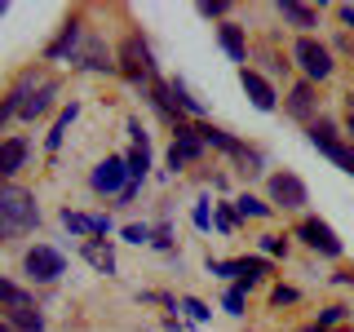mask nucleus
Wrapping results in <instances>:
<instances>
[{
    "label": "nucleus",
    "instance_id": "obj_1",
    "mask_svg": "<svg viewBox=\"0 0 354 332\" xmlns=\"http://www.w3.org/2000/svg\"><path fill=\"white\" fill-rule=\"evenodd\" d=\"M40 226V208L36 195L22 191V186H0V243L27 235V230Z\"/></svg>",
    "mask_w": 354,
    "mask_h": 332
},
{
    "label": "nucleus",
    "instance_id": "obj_2",
    "mask_svg": "<svg viewBox=\"0 0 354 332\" xmlns=\"http://www.w3.org/2000/svg\"><path fill=\"white\" fill-rule=\"evenodd\" d=\"M306 138H310V147H315L319 155H328V160L337 164L341 173H350V177H354V147H350V142H346L337 129L328 124V120H315Z\"/></svg>",
    "mask_w": 354,
    "mask_h": 332
},
{
    "label": "nucleus",
    "instance_id": "obj_3",
    "mask_svg": "<svg viewBox=\"0 0 354 332\" xmlns=\"http://www.w3.org/2000/svg\"><path fill=\"white\" fill-rule=\"evenodd\" d=\"M120 71L129 75V80H147V84H155L160 75H155V53H151V44L133 31V36H124V44H120Z\"/></svg>",
    "mask_w": 354,
    "mask_h": 332
},
{
    "label": "nucleus",
    "instance_id": "obj_4",
    "mask_svg": "<svg viewBox=\"0 0 354 332\" xmlns=\"http://www.w3.org/2000/svg\"><path fill=\"white\" fill-rule=\"evenodd\" d=\"M292 62L301 66V75L310 84H319V80H328L332 75V53H328V44H319L315 36H301L292 44Z\"/></svg>",
    "mask_w": 354,
    "mask_h": 332
},
{
    "label": "nucleus",
    "instance_id": "obj_5",
    "mask_svg": "<svg viewBox=\"0 0 354 332\" xmlns=\"http://www.w3.org/2000/svg\"><path fill=\"white\" fill-rule=\"evenodd\" d=\"M22 270L36 284H53L58 275H66V257L58 248H49V243H36V248H27V257H22Z\"/></svg>",
    "mask_w": 354,
    "mask_h": 332
},
{
    "label": "nucleus",
    "instance_id": "obj_6",
    "mask_svg": "<svg viewBox=\"0 0 354 332\" xmlns=\"http://www.w3.org/2000/svg\"><path fill=\"white\" fill-rule=\"evenodd\" d=\"M297 239H306V248L324 252V257H341V239L324 217H301L297 221Z\"/></svg>",
    "mask_w": 354,
    "mask_h": 332
},
{
    "label": "nucleus",
    "instance_id": "obj_7",
    "mask_svg": "<svg viewBox=\"0 0 354 332\" xmlns=\"http://www.w3.org/2000/svg\"><path fill=\"white\" fill-rule=\"evenodd\" d=\"M88 182H93L97 195H115V199H120V191L129 186V164H124V155H106V160L93 169V177H88Z\"/></svg>",
    "mask_w": 354,
    "mask_h": 332
},
{
    "label": "nucleus",
    "instance_id": "obj_8",
    "mask_svg": "<svg viewBox=\"0 0 354 332\" xmlns=\"http://www.w3.org/2000/svg\"><path fill=\"white\" fill-rule=\"evenodd\" d=\"M270 199L297 213V208H306V204H310V191H306V182H301L297 173H288V169H283V173H270Z\"/></svg>",
    "mask_w": 354,
    "mask_h": 332
},
{
    "label": "nucleus",
    "instance_id": "obj_9",
    "mask_svg": "<svg viewBox=\"0 0 354 332\" xmlns=\"http://www.w3.org/2000/svg\"><path fill=\"white\" fill-rule=\"evenodd\" d=\"M199 155H204V142H199V133L186 124H177L173 129V151H169V164L173 169H182V164H191V160H199Z\"/></svg>",
    "mask_w": 354,
    "mask_h": 332
},
{
    "label": "nucleus",
    "instance_id": "obj_10",
    "mask_svg": "<svg viewBox=\"0 0 354 332\" xmlns=\"http://www.w3.org/2000/svg\"><path fill=\"white\" fill-rule=\"evenodd\" d=\"M239 84H243V93H248V102L257 107V111H274V89H270V80H266L261 71H252V66H243L239 71Z\"/></svg>",
    "mask_w": 354,
    "mask_h": 332
},
{
    "label": "nucleus",
    "instance_id": "obj_11",
    "mask_svg": "<svg viewBox=\"0 0 354 332\" xmlns=\"http://www.w3.org/2000/svg\"><path fill=\"white\" fill-rule=\"evenodd\" d=\"M53 98H58V80H40V89H27V98H22V120H40L44 111L53 107Z\"/></svg>",
    "mask_w": 354,
    "mask_h": 332
},
{
    "label": "nucleus",
    "instance_id": "obj_12",
    "mask_svg": "<svg viewBox=\"0 0 354 332\" xmlns=\"http://www.w3.org/2000/svg\"><path fill=\"white\" fill-rule=\"evenodd\" d=\"M195 133H199V142H204V147H217V151H226L230 160H248V155H252V151L243 147L239 138H230L226 129H213V124H199Z\"/></svg>",
    "mask_w": 354,
    "mask_h": 332
},
{
    "label": "nucleus",
    "instance_id": "obj_13",
    "mask_svg": "<svg viewBox=\"0 0 354 332\" xmlns=\"http://www.w3.org/2000/svg\"><path fill=\"white\" fill-rule=\"evenodd\" d=\"M80 252H84V261L93 266L97 275H115V248H111L106 239H84Z\"/></svg>",
    "mask_w": 354,
    "mask_h": 332
},
{
    "label": "nucleus",
    "instance_id": "obj_14",
    "mask_svg": "<svg viewBox=\"0 0 354 332\" xmlns=\"http://www.w3.org/2000/svg\"><path fill=\"white\" fill-rule=\"evenodd\" d=\"M75 44H80V18H66L62 31H58V40L44 49V58H49V62H62V58H71Z\"/></svg>",
    "mask_w": 354,
    "mask_h": 332
},
{
    "label": "nucleus",
    "instance_id": "obj_15",
    "mask_svg": "<svg viewBox=\"0 0 354 332\" xmlns=\"http://www.w3.org/2000/svg\"><path fill=\"white\" fill-rule=\"evenodd\" d=\"M22 164H27V138L0 142V182H5V177H14Z\"/></svg>",
    "mask_w": 354,
    "mask_h": 332
},
{
    "label": "nucleus",
    "instance_id": "obj_16",
    "mask_svg": "<svg viewBox=\"0 0 354 332\" xmlns=\"http://www.w3.org/2000/svg\"><path fill=\"white\" fill-rule=\"evenodd\" d=\"M217 40H221V49L230 53V62H248V40H243V27H239V22H221V27H217Z\"/></svg>",
    "mask_w": 354,
    "mask_h": 332
},
{
    "label": "nucleus",
    "instance_id": "obj_17",
    "mask_svg": "<svg viewBox=\"0 0 354 332\" xmlns=\"http://www.w3.org/2000/svg\"><path fill=\"white\" fill-rule=\"evenodd\" d=\"M62 226L71 230V235H106L111 221H106V217H84V213H71V208H62Z\"/></svg>",
    "mask_w": 354,
    "mask_h": 332
},
{
    "label": "nucleus",
    "instance_id": "obj_18",
    "mask_svg": "<svg viewBox=\"0 0 354 332\" xmlns=\"http://www.w3.org/2000/svg\"><path fill=\"white\" fill-rule=\"evenodd\" d=\"M315 107H319V98H315V84H297L292 89V98H288V116H292V120H310V116H315Z\"/></svg>",
    "mask_w": 354,
    "mask_h": 332
},
{
    "label": "nucleus",
    "instance_id": "obj_19",
    "mask_svg": "<svg viewBox=\"0 0 354 332\" xmlns=\"http://www.w3.org/2000/svg\"><path fill=\"white\" fill-rule=\"evenodd\" d=\"M266 275H270V261H266V257H235V279H239V288L261 284Z\"/></svg>",
    "mask_w": 354,
    "mask_h": 332
},
{
    "label": "nucleus",
    "instance_id": "obj_20",
    "mask_svg": "<svg viewBox=\"0 0 354 332\" xmlns=\"http://www.w3.org/2000/svg\"><path fill=\"white\" fill-rule=\"evenodd\" d=\"M0 310H5V315H14V310H36V302H31V293H22L18 284H9L5 275H0Z\"/></svg>",
    "mask_w": 354,
    "mask_h": 332
},
{
    "label": "nucleus",
    "instance_id": "obj_21",
    "mask_svg": "<svg viewBox=\"0 0 354 332\" xmlns=\"http://www.w3.org/2000/svg\"><path fill=\"white\" fill-rule=\"evenodd\" d=\"M279 18H283V22H292V27H301V31L319 27V14H315L310 5H297V0H279Z\"/></svg>",
    "mask_w": 354,
    "mask_h": 332
},
{
    "label": "nucleus",
    "instance_id": "obj_22",
    "mask_svg": "<svg viewBox=\"0 0 354 332\" xmlns=\"http://www.w3.org/2000/svg\"><path fill=\"white\" fill-rule=\"evenodd\" d=\"M169 98H173V111H186V116L204 120V102H199V98H195L182 80H173V84H169Z\"/></svg>",
    "mask_w": 354,
    "mask_h": 332
},
{
    "label": "nucleus",
    "instance_id": "obj_23",
    "mask_svg": "<svg viewBox=\"0 0 354 332\" xmlns=\"http://www.w3.org/2000/svg\"><path fill=\"white\" fill-rule=\"evenodd\" d=\"M75 116H80V107H75V102H71V107H62V111H58V120H53V129H49V138H44V147L58 151V147H62V138H66V129L75 124Z\"/></svg>",
    "mask_w": 354,
    "mask_h": 332
},
{
    "label": "nucleus",
    "instance_id": "obj_24",
    "mask_svg": "<svg viewBox=\"0 0 354 332\" xmlns=\"http://www.w3.org/2000/svg\"><path fill=\"white\" fill-rule=\"evenodd\" d=\"M124 164H129V182H142L151 173V147H133L124 155Z\"/></svg>",
    "mask_w": 354,
    "mask_h": 332
},
{
    "label": "nucleus",
    "instance_id": "obj_25",
    "mask_svg": "<svg viewBox=\"0 0 354 332\" xmlns=\"http://www.w3.org/2000/svg\"><path fill=\"white\" fill-rule=\"evenodd\" d=\"M84 71H115V62H111L106 58V53H102V44H97V40H88V49H84Z\"/></svg>",
    "mask_w": 354,
    "mask_h": 332
},
{
    "label": "nucleus",
    "instance_id": "obj_26",
    "mask_svg": "<svg viewBox=\"0 0 354 332\" xmlns=\"http://www.w3.org/2000/svg\"><path fill=\"white\" fill-rule=\"evenodd\" d=\"M235 213H239V217H270V204H266V199H257V195H239V199H235Z\"/></svg>",
    "mask_w": 354,
    "mask_h": 332
},
{
    "label": "nucleus",
    "instance_id": "obj_27",
    "mask_svg": "<svg viewBox=\"0 0 354 332\" xmlns=\"http://www.w3.org/2000/svg\"><path fill=\"white\" fill-rule=\"evenodd\" d=\"M177 306H182V310H186V319H195V324H208V319H213V310L199 302V297H182Z\"/></svg>",
    "mask_w": 354,
    "mask_h": 332
},
{
    "label": "nucleus",
    "instance_id": "obj_28",
    "mask_svg": "<svg viewBox=\"0 0 354 332\" xmlns=\"http://www.w3.org/2000/svg\"><path fill=\"white\" fill-rule=\"evenodd\" d=\"M213 226L221 230V235H230V230L239 226V213L235 208H213Z\"/></svg>",
    "mask_w": 354,
    "mask_h": 332
},
{
    "label": "nucleus",
    "instance_id": "obj_29",
    "mask_svg": "<svg viewBox=\"0 0 354 332\" xmlns=\"http://www.w3.org/2000/svg\"><path fill=\"white\" fill-rule=\"evenodd\" d=\"M221 306H226V315H243V288H226V297H221Z\"/></svg>",
    "mask_w": 354,
    "mask_h": 332
},
{
    "label": "nucleus",
    "instance_id": "obj_30",
    "mask_svg": "<svg viewBox=\"0 0 354 332\" xmlns=\"http://www.w3.org/2000/svg\"><path fill=\"white\" fill-rule=\"evenodd\" d=\"M341 319H346V306H328V310H319V328H337L341 324Z\"/></svg>",
    "mask_w": 354,
    "mask_h": 332
},
{
    "label": "nucleus",
    "instance_id": "obj_31",
    "mask_svg": "<svg viewBox=\"0 0 354 332\" xmlns=\"http://www.w3.org/2000/svg\"><path fill=\"white\" fill-rule=\"evenodd\" d=\"M191 221H195L199 230H208V226H213V213H208V199H199V204L191 208Z\"/></svg>",
    "mask_w": 354,
    "mask_h": 332
},
{
    "label": "nucleus",
    "instance_id": "obj_32",
    "mask_svg": "<svg viewBox=\"0 0 354 332\" xmlns=\"http://www.w3.org/2000/svg\"><path fill=\"white\" fill-rule=\"evenodd\" d=\"M261 252H266V257H283L288 243H283L279 235H261Z\"/></svg>",
    "mask_w": 354,
    "mask_h": 332
},
{
    "label": "nucleus",
    "instance_id": "obj_33",
    "mask_svg": "<svg viewBox=\"0 0 354 332\" xmlns=\"http://www.w3.org/2000/svg\"><path fill=\"white\" fill-rule=\"evenodd\" d=\"M292 302H297V288H283V284L270 288V306H292Z\"/></svg>",
    "mask_w": 354,
    "mask_h": 332
},
{
    "label": "nucleus",
    "instance_id": "obj_34",
    "mask_svg": "<svg viewBox=\"0 0 354 332\" xmlns=\"http://www.w3.org/2000/svg\"><path fill=\"white\" fill-rule=\"evenodd\" d=\"M226 0H204V5H199V14H204V18H221V14H226Z\"/></svg>",
    "mask_w": 354,
    "mask_h": 332
},
{
    "label": "nucleus",
    "instance_id": "obj_35",
    "mask_svg": "<svg viewBox=\"0 0 354 332\" xmlns=\"http://www.w3.org/2000/svg\"><path fill=\"white\" fill-rule=\"evenodd\" d=\"M124 239L129 243H151V226H124Z\"/></svg>",
    "mask_w": 354,
    "mask_h": 332
},
{
    "label": "nucleus",
    "instance_id": "obj_36",
    "mask_svg": "<svg viewBox=\"0 0 354 332\" xmlns=\"http://www.w3.org/2000/svg\"><path fill=\"white\" fill-rule=\"evenodd\" d=\"M151 243H155V248H173V230L169 226H155L151 230Z\"/></svg>",
    "mask_w": 354,
    "mask_h": 332
},
{
    "label": "nucleus",
    "instance_id": "obj_37",
    "mask_svg": "<svg viewBox=\"0 0 354 332\" xmlns=\"http://www.w3.org/2000/svg\"><path fill=\"white\" fill-rule=\"evenodd\" d=\"M129 138H133V147H151V142H147V129H142V120H129Z\"/></svg>",
    "mask_w": 354,
    "mask_h": 332
},
{
    "label": "nucleus",
    "instance_id": "obj_38",
    "mask_svg": "<svg viewBox=\"0 0 354 332\" xmlns=\"http://www.w3.org/2000/svg\"><path fill=\"white\" fill-rule=\"evenodd\" d=\"M341 22H346V27H354V5H341Z\"/></svg>",
    "mask_w": 354,
    "mask_h": 332
},
{
    "label": "nucleus",
    "instance_id": "obj_39",
    "mask_svg": "<svg viewBox=\"0 0 354 332\" xmlns=\"http://www.w3.org/2000/svg\"><path fill=\"white\" fill-rule=\"evenodd\" d=\"M337 279H341V284H354V270H341V275H337Z\"/></svg>",
    "mask_w": 354,
    "mask_h": 332
},
{
    "label": "nucleus",
    "instance_id": "obj_40",
    "mask_svg": "<svg viewBox=\"0 0 354 332\" xmlns=\"http://www.w3.org/2000/svg\"><path fill=\"white\" fill-rule=\"evenodd\" d=\"M0 332H18V328H14V324H0Z\"/></svg>",
    "mask_w": 354,
    "mask_h": 332
},
{
    "label": "nucleus",
    "instance_id": "obj_41",
    "mask_svg": "<svg viewBox=\"0 0 354 332\" xmlns=\"http://www.w3.org/2000/svg\"><path fill=\"white\" fill-rule=\"evenodd\" d=\"M301 332H324V328H319V324H315V328H301Z\"/></svg>",
    "mask_w": 354,
    "mask_h": 332
},
{
    "label": "nucleus",
    "instance_id": "obj_42",
    "mask_svg": "<svg viewBox=\"0 0 354 332\" xmlns=\"http://www.w3.org/2000/svg\"><path fill=\"white\" fill-rule=\"evenodd\" d=\"M350 133H354V107H350Z\"/></svg>",
    "mask_w": 354,
    "mask_h": 332
},
{
    "label": "nucleus",
    "instance_id": "obj_43",
    "mask_svg": "<svg viewBox=\"0 0 354 332\" xmlns=\"http://www.w3.org/2000/svg\"><path fill=\"white\" fill-rule=\"evenodd\" d=\"M0 18H5V5H0Z\"/></svg>",
    "mask_w": 354,
    "mask_h": 332
}]
</instances>
